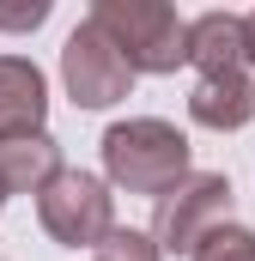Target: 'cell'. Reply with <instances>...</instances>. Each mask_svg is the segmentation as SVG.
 <instances>
[{"label":"cell","instance_id":"1","mask_svg":"<svg viewBox=\"0 0 255 261\" xmlns=\"http://www.w3.org/2000/svg\"><path fill=\"white\" fill-rule=\"evenodd\" d=\"M189 176V134L164 116H128L104 134V182L128 195H164Z\"/></svg>","mask_w":255,"mask_h":261},{"label":"cell","instance_id":"2","mask_svg":"<svg viewBox=\"0 0 255 261\" xmlns=\"http://www.w3.org/2000/svg\"><path fill=\"white\" fill-rule=\"evenodd\" d=\"M91 24L128 61V73H176L183 67V31L189 18L164 0H97Z\"/></svg>","mask_w":255,"mask_h":261},{"label":"cell","instance_id":"3","mask_svg":"<svg viewBox=\"0 0 255 261\" xmlns=\"http://www.w3.org/2000/svg\"><path fill=\"white\" fill-rule=\"evenodd\" d=\"M231 176H219V170H189L176 189H164L158 206H152V249L158 255H194L200 249V237L207 231H219V225H231Z\"/></svg>","mask_w":255,"mask_h":261},{"label":"cell","instance_id":"4","mask_svg":"<svg viewBox=\"0 0 255 261\" xmlns=\"http://www.w3.org/2000/svg\"><path fill=\"white\" fill-rule=\"evenodd\" d=\"M37 219L43 231L61 243V249H97L110 231H116V195L104 176L91 170H55L43 189H37Z\"/></svg>","mask_w":255,"mask_h":261},{"label":"cell","instance_id":"5","mask_svg":"<svg viewBox=\"0 0 255 261\" xmlns=\"http://www.w3.org/2000/svg\"><path fill=\"white\" fill-rule=\"evenodd\" d=\"M61 85H67V97H73L79 110H110V103H122L128 91H134V73H128V61L104 43V31L85 18V24L61 43Z\"/></svg>","mask_w":255,"mask_h":261},{"label":"cell","instance_id":"6","mask_svg":"<svg viewBox=\"0 0 255 261\" xmlns=\"http://www.w3.org/2000/svg\"><path fill=\"white\" fill-rule=\"evenodd\" d=\"M49 122V79L24 55H0V140L43 134Z\"/></svg>","mask_w":255,"mask_h":261},{"label":"cell","instance_id":"7","mask_svg":"<svg viewBox=\"0 0 255 261\" xmlns=\"http://www.w3.org/2000/svg\"><path fill=\"white\" fill-rule=\"evenodd\" d=\"M183 61L200 67V79L213 73H243V12H200L183 31Z\"/></svg>","mask_w":255,"mask_h":261},{"label":"cell","instance_id":"8","mask_svg":"<svg viewBox=\"0 0 255 261\" xmlns=\"http://www.w3.org/2000/svg\"><path fill=\"white\" fill-rule=\"evenodd\" d=\"M189 116L213 134H237L255 122V79L249 73H213L189 91Z\"/></svg>","mask_w":255,"mask_h":261},{"label":"cell","instance_id":"9","mask_svg":"<svg viewBox=\"0 0 255 261\" xmlns=\"http://www.w3.org/2000/svg\"><path fill=\"white\" fill-rule=\"evenodd\" d=\"M61 170V146L43 134H18V140H0V189L6 195H37L49 176Z\"/></svg>","mask_w":255,"mask_h":261},{"label":"cell","instance_id":"10","mask_svg":"<svg viewBox=\"0 0 255 261\" xmlns=\"http://www.w3.org/2000/svg\"><path fill=\"white\" fill-rule=\"evenodd\" d=\"M189 261H255V231L231 219V225L207 231V237H200V249H194Z\"/></svg>","mask_w":255,"mask_h":261},{"label":"cell","instance_id":"11","mask_svg":"<svg viewBox=\"0 0 255 261\" xmlns=\"http://www.w3.org/2000/svg\"><path fill=\"white\" fill-rule=\"evenodd\" d=\"M97 261H164V255L152 249V237H146V231H128V225H116V231L97 243Z\"/></svg>","mask_w":255,"mask_h":261},{"label":"cell","instance_id":"12","mask_svg":"<svg viewBox=\"0 0 255 261\" xmlns=\"http://www.w3.org/2000/svg\"><path fill=\"white\" fill-rule=\"evenodd\" d=\"M43 18H49V0H24V6L0 0V31H37Z\"/></svg>","mask_w":255,"mask_h":261},{"label":"cell","instance_id":"13","mask_svg":"<svg viewBox=\"0 0 255 261\" xmlns=\"http://www.w3.org/2000/svg\"><path fill=\"white\" fill-rule=\"evenodd\" d=\"M243 61H255V12H243Z\"/></svg>","mask_w":255,"mask_h":261},{"label":"cell","instance_id":"14","mask_svg":"<svg viewBox=\"0 0 255 261\" xmlns=\"http://www.w3.org/2000/svg\"><path fill=\"white\" fill-rule=\"evenodd\" d=\"M0 206H6V189H0Z\"/></svg>","mask_w":255,"mask_h":261}]
</instances>
